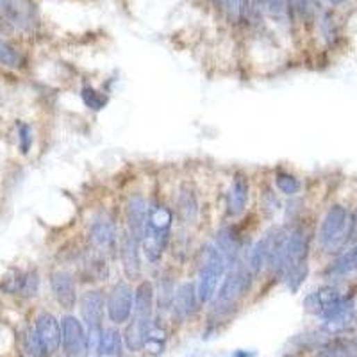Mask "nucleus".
<instances>
[{
  "label": "nucleus",
  "mask_w": 357,
  "mask_h": 357,
  "mask_svg": "<svg viewBox=\"0 0 357 357\" xmlns=\"http://www.w3.org/2000/svg\"><path fill=\"white\" fill-rule=\"evenodd\" d=\"M34 329H36L38 336L42 338V341L45 343L49 354L58 352L63 343L61 324L58 322V318L54 315H50V313H42L36 318Z\"/></svg>",
  "instance_id": "9b49d317"
},
{
  "label": "nucleus",
  "mask_w": 357,
  "mask_h": 357,
  "mask_svg": "<svg viewBox=\"0 0 357 357\" xmlns=\"http://www.w3.org/2000/svg\"><path fill=\"white\" fill-rule=\"evenodd\" d=\"M63 350L68 357H81L88 352V334L84 333L83 322L74 315L61 318Z\"/></svg>",
  "instance_id": "39448f33"
},
{
  "label": "nucleus",
  "mask_w": 357,
  "mask_h": 357,
  "mask_svg": "<svg viewBox=\"0 0 357 357\" xmlns=\"http://www.w3.org/2000/svg\"><path fill=\"white\" fill-rule=\"evenodd\" d=\"M125 218H127V225H129V234L142 241L143 234H145L147 218H149V204L145 202L143 197H131L127 208H125Z\"/></svg>",
  "instance_id": "f8f14e48"
},
{
  "label": "nucleus",
  "mask_w": 357,
  "mask_h": 357,
  "mask_svg": "<svg viewBox=\"0 0 357 357\" xmlns=\"http://www.w3.org/2000/svg\"><path fill=\"white\" fill-rule=\"evenodd\" d=\"M295 11H299L300 15H308L309 13V0H288Z\"/></svg>",
  "instance_id": "72a5a7b5"
},
{
  "label": "nucleus",
  "mask_w": 357,
  "mask_h": 357,
  "mask_svg": "<svg viewBox=\"0 0 357 357\" xmlns=\"http://www.w3.org/2000/svg\"><path fill=\"white\" fill-rule=\"evenodd\" d=\"M11 8V0H0V15H8Z\"/></svg>",
  "instance_id": "e433bc0d"
},
{
  "label": "nucleus",
  "mask_w": 357,
  "mask_h": 357,
  "mask_svg": "<svg viewBox=\"0 0 357 357\" xmlns=\"http://www.w3.org/2000/svg\"><path fill=\"white\" fill-rule=\"evenodd\" d=\"M122 333L117 327H102L99 340V356L102 357H117L122 352Z\"/></svg>",
  "instance_id": "6ab92c4d"
},
{
  "label": "nucleus",
  "mask_w": 357,
  "mask_h": 357,
  "mask_svg": "<svg viewBox=\"0 0 357 357\" xmlns=\"http://www.w3.org/2000/svg\"><path fill=\"white\" fill-rule=\"evenodd\" d=\"M81 97H83V102L86 104V108L93 109V111H100V109H104L106 104H108V97L102 92H97L95 88L92 86H84L83 92H81Z\"/></svg>",
  "instance_id": "bb28decb"
},
{
  "label": "nucleus",
  "mask_w": 357,
  "mask_h": 357,
  "mask_svg": "<svg viewBox=\"0 0 357 357\" xmlns=\"http://www.w3.org/2000/svg\"><path fill=\"white\" fill-rule=\"evenodd\" d=\"M199 297H197V284L184 283L175 290L174 304H172V315L177 322L190 320L195 315L197 306H199Z\"/></svg>",
  "instance_id": "6e6552de"
},
{
  "label": "nucleus",
  "mask_w": 357,
  "mask_h": 357,
  "mask_svg": "<svg viewBox=\"0 0 357 357\" xmlns=\"http://www.w3.org/2000/svg\"><path fill=\"white\" fill-rule=\"evenodd\" d=\"M186 357H200V354L199 352H193V354H190V356H186Z\"/></svg>",
  "instance_id": "ea45409f"
},
{
  "label": "nucleus",
  "mask_w": 357,
  "mask_h": 357,
  "mask_svg": "<svg viewBox=\"0 0 357 357\" xmlns=\"http://www.w3.org/2000/svg\"><path fill=\"white\" fill-rule=\"evenodd\" d=\"M0 65L8 68H18L22 65V56L18 54V50L4 40H0Z\"/></svg>",
  "instance_id": "c85d7f7f"
},
{
  "label": "nucleus",
  "mask_w": 357,
  "mask_h": 357,
  "mask_svg": "<svg viewBox=\"0 0 357 357\" xmlns=\"http://www.w3.org/2000/svg\"><path fill=\"white\" fill-rule=\"evenodd\" d=\"M275 186L279 188L281 193L288 197L297 195L300 191L299 178L293 174H290V172H277V175H275Z\"/></svg>",
  "instance_id": "a878e982"
},
{
  "label": "nucleus",
  "mask_w": 357,
  "mask_h": 357,
  "mask_svg": "<svg viewBox=\"0 0 357 357\" xmlns=\"http://www.w3.org/2000/svg\"><path fill=\"white\" fill-rule=\"evenodd\" d=\"M18 140H20L22 152L27 154L31 149V145H33V131H31L29 125L22 124L20 127H18Z\"/></svg>",
  "instance_id": "473e14b6"
},
{
  "label": "nucleus",
  "mask_w": 357,
  "mask_h": 357,
  "mask_svg": "<svg viewBox=\"0 0 357 357\" xmlns=\"http://www.w3.org/2000/svg\"><path fill=\"white\" fill-rule=\"evenodd\" d=\"M258 354L252 352V350H236V352L233 354V357H256Z\"/></svg>",
  "instance_id": "c9c22d12"
},
{
  "label": "nucleus",
  "mask_w": 357,
  "mask_h": 357,
  "mask_svg": "<svg viewBox=\"0 0 357 357\" xmlns=\"http://www.w3.org/2000/svg\"><path fill=\"white\" fill-rule=\"evenodd\" d=\"M322 247L327 252H341L352 243V229H350V215L343 206L336 204L329 208L318 233Z\"/></svg>",
  "instance_id": "f257e3e1"
},
{
  "label": "nucleus",
  "mask_w": 357,
  "mask_h": 357,
  "mask_svg": "<svg viewBox=\"0 0 357 357\" xmlns=\"http://www.w3.org/2000/svg\"><path fill=\"white\" fill-rule=\"evenodd\" d=\"M350 229H352V241L357 243V209L350 215Z\"/></svg>",
  "instance_id": "f704fd0d"
},
{
  "label": "nucleus",
  "mask_w": 357,
  "mask_h": 357,
  "mask_svg": "<svg viewBox=\"0 0 357 357\" xmlns=\"http://www.w3.org/2000/svg\"><path fill=\"white\" fill-rule=\"evenodd\" d=\"M220 252L224 254L227 263L236 261V256L240 254V240H238L236 233L233 229H222L220 233L216 234V243H215Z\"/></svg>",
  "instance_id": "5701e85b"
},
{
  "label": "nucleus",
  "mask_w": 357,
  "mask_h": 357,
  "mask_svg": "<svg viewBox=\"0 0 357 357\" xmlns=\"http://www.w3.org/2000/svg\"><path fill=\"white\" fill-rule=\"evenodd\" d=\"M106 311L104 295L99 290H88L81 297V315L88 329H102Z\"/></svg>",
  "instance_id": "1a4fd4ad"
},
{
  "label": "nucleus",
  "mask_w": 357,
  "mask_h": 357,
  "mask_svg": "<svg viewBox=\"0 0 357 357\" xmlns=\"http://www.w3.org/2000/svg\"><path fill=\"white\" fill-rule=\"evenodd\" d=\"M90 238H92L93 245L100 250H113L118 245L117 227L106 218H99L93 222L90 227Z\"/></svg>",
  "instance_id": "dca6fc26"
},
{
  "label": "nucleus",
  "mask_w": 357,
  "mask_h": 357,
  "mask_svg": "<svg viewBox=\"0 0 357 357\" xmlns=\"http://www.w3.org/2000/svg\"><path fill=\"white\" fill-rule=\"evenodd\" d=\"M177 213L184 224H193L199 215V202H197L193 191L183 190L177 199Z\"/></svg>",
  "instance_id": "b1692460"
},
{
  "label": "nucleus",
  "mask_w": 357,
  "mask_h": 357,
  "mask_svg": "<svg viewBox=\"0 0 357 357\" xmlns=\"http://www.w3.org/2000/svg\"><path fill=\"white\" fill-rule=\"evenodd\" d=\"M350 272H357V243H354L352 247H349L345 252L341 254L336 263L331 265L327 274L331 277H345Z\"/></svg>",
  "instance_id": "412c9836"
},
{
  "label": "nucleus",
  "mask_w": 357,
  "mask_h": 357,
  "mask_svg": "<svg viewBox=\"0 0 357 357\" xmlns=\"http://www.w3.org/2000/svg\"><path fill=\"white\" fill-rule=\"evenodd\" d=\"M156 304V290L149 281H140L134 288V318L152 320V311Z\"/></svg>",
  "instance_id": "4468645a"
},
{
  "label": "nucleus",
  "mask_w": 357,
  "mask_h": 357,
  "mask_svg": "<svg viewBox=\"0 0 357 357\" xmlns=\"http://www.w3.org/2000/svg\"><path fill=\"white\" fill-rule=\"evenodd\" d=\"M327 2H331V4H334V6H340V4H343L345 0H327Z\"/></svg>",
  "instance_id": "58836bf2"
},
{
  "label": "nucleus",
  "mask_w": 357,
  "mask_h": 357,
  "mask_svg": "<svg viewBox=\"0 0 357 357\" xmlns=\"http://www.w3.org/2000/svg\"><path fill=\"white\" fill-rule=\"evenodd\" d=\"M308 272H309L308 263H304V265L297 266V268H293V270H290L286 275H284L283 279L286 281L291 293H297V291L300 290V286H302L306 277H308Z\"/></svg>",
  "instance_id": "cd10ccee"
},
{
  "label": "nucleus",
  "mask_w": 357,
  "mask_h": 357,
  "mask_svg": "<svg viewBox=\"0 0 357 357\" xmlns=\"http://www.w3.org/2000/svg\"><path fill=\"white\" fill-rule=\"evenodd\" d=\"M50 288H52V293H54L56 300H58L63 309L70 311V309L75 308L77 291H75V281L72 274L63 270L54 272V274L50 275Z\"/></svg>",
  "instance_id": "9d476101"
},
{
  "label": "nucleus",
  "mask_w": 357,
  "mask_h": 357,
  "mask_svg": "<svg viewBox=\"0 0 357 357\" xmlns=\"http://www.w3.org/2000/svg\"><path fill=\"white\" fill-rule=\"evenodd\" d=\"M158 306L159 311H172V304H174L175 297V284L172 277H163L161 283H159L158 291Z\"/></svg>",
  "instance_id": "393cba45"
},
{
  "label": "nucleus",
  "mask_w": 357,
  "mask_h": 357,
  "mask_svg": "<svg viewBox=\"0 0 357 357\" xmlns=\"http://www.w3.org/2000/svg\"><path fill=\"white\" fill-rule=\"evenodd\" d=\"M272 238L274 236H265L259 241L254 243V247L249 252V263H247V268L252 275L259 274V272L268 265V256H270V247H272Z\"/></svg>",
  "instance_id": "a211bd4d"
},
{
  "label": "nucleus",
  "mask_w": 357,
  "mask_h": 357,
  "mask_svg": "<svg viewBox=\"0 0 357 357\" xmlns=\"http://www.w3.org/2000/svg\"><path fill=\"white\" fill-rule=\"evenodd\" d=\"M215 2V6H218V8H224L225 6V0H213Z\"/></svg>",
  "instance_id": "4c0bfd02"
},
{
  "label": "nucleus",
  "mask_w": 357,
  "mask_h": 357,
  "mask_svg": "<svg viewBox=\"0 0 357 357\" xmlns=\"http://www.w3.org/2000/svg\"><path fill=\"white\" fill-rule=\"evenodd\" d=\"M250 286L249 268H236L225 275L220 290L215 295V311H225V309L236 306L238 300L245 295Z\"/></svg>",
  "instance_id": "7ed1b4c3"
},
{
  "label": "nucleus",
  "mask_w": 357,
  "mask_h": 357,
  "mask_svg": "<svg viewBox=\"0 0 357 357\" xmlns=\"http://www.w3.org/2000/svg\"><path fill=\"white\" fill-rule=\"evenodd\" d=\"M140 247L142 241L136 240L133 234H125L118 241V249H120V259L124 272L129 281H138L142 277V258H140Z\"/></svg>",
  "instance_id": "0eeeda50"
},
{
  "label": "nucleus",
  "mask_w": 357,
  "mask_h": 357,
  "mask_svg": "<svg viewBox=\"0 0 357 357\" xmlns=\"http://www.w3.org/2000/svg\"><path fill=\"white\" fill-rule=\"evenodd\" d=\"M265 4V9L270 13L272 17L281 18L288 13V8H290V2L288 0H263Z\"/></svg>",
  "instance_id": "2f4dec72"
},
{
  "label": "nucleus",
  "mask_w": 357,
  "mask_h": 357,
  "mask_svg": "<svg viewBox=\"0 0 357 357\" xmlns=\"http://www.w3.org/2000/svg\"><path fill=\"white\" fill-rule=\"evenodd\" d=\"M106 313L115 325L127 324L134 313V290L129 283L120 281L109 291L106 300Z\"/></svg>",
  "instance_id": "20e7f679"
},
{
  "label": "nucleus",
  "mask_w": 357,
  "mask_h": 357,
  "mask_svg": "<svg viewBox=\"0 0 357 357\" xmlns=\"http://www.w3.org/2000/svg\"><path fill=\"white\" fill-rule=\"evenodd\" d=\"M152 320H140V318H134L133 324H129L127 331H125V345L131 352H138V350L143 349V343H145L147 331H149Z\"/></svg>",
  "instance_id": "aec40b11"
},
{
  "label": "nucleus",
  "mask_w": 357,
  "mask_h": 357,
  "mask_svg": "<svg viewBox=\"0 0 357 357\" xmlns=\"http://www.w3.org/2000/svg\"><path fill=\"white\" fill-rule=\"evenodd\" d=\"M25 341H27V350H29V354L33 357H47V356H49V350H47L45 343L42 341V338L38 336L36 329L27 333V336H25Z\"/></svg>",
  "instance_id": "c756f323"
},
{
  "label": "nucleus",
  "mask_w": 357,
  "mask_h": 357,
  "mask_svg": "<svg viewBox=\"0 0 357 357\" xmlns=\"http://www.w3.org/2000/svg\"><path fill=\"white\" fill-rule=\"evenodd\" d=\"M249 178L243 174H236L233 178V184H231V190H229L227 197V209L229 215L238 216L245 211L247 204H249Z\"/></svg>",
  "instance_id": "2eb2a0df"
},
{
  "label": "nucleus",
  "mask_w": 357,
  "mask_h": 357,
  "mask_svg": "<svg viewBox=\"0 0 357 357\" xmlns=\"http://www.w3.org/2000/svg\"><path fill=\"white\" fill-rule=\"evenodd\" d=\"M172 222H174V213L163 206V204H152L149 206V218H147L145 236H152L156 240H161L163 243H167L168 236H170Z\"/></svg>",
  "instance_id": "423d86ee"
},
{
  "label": "nucleus",
  "mask_w": 357,
  "mask_h": 357,
  "mask_svg": "<svg viewBox=\"0 0 357 357\" xmlns=\"http://www.w3.org/2000/svg\"><path fill=\"white\" fill-rule=\"evenodd\" d=\"M356 327H357V311L356 309H352V311L345 313V315L334 316V318L324 320V324H322L320 329L331 338H340L347 333H352Z\"/></svg>",
  "instance_id": "f3484780"
},
{
  "label": "nucleus",
  "mask_w": 357,
  "mask_h": 357,
  "mask_svg": "<svg viewBox=\"0 0 357 357\" xmlns=\"http://www.w3.org/2000/svg\"><path fill=\"white\" fill-rule=\"evenodd\" d=\"M225 8L229 11V17L233 18L234 22H240L245 18L249 0H225Z\"/></svg>",
  "instance_id": "7c9ffc66"
},
{
  "label": "nucleus",
  "mask_w": 357,
  "mask_h": 357,
  "mask_svg": "<svg viewBox=\"0 0 357 357\" xmlns=\"http://www.w3.org/2000/svg\"><path fill=\"white\" fill-rule=\"evenodd\" d=\"M165 347H167V331L159 324L152 322L149 331H147L143 350L149 352L150 356H159V354L165 352Z\"/></svg>",
  "instance_id": "4be33fe9"
},
{
  "label": "nucleus",
  "mask_w": 357,
  "mask_h": 357,
  "mask_svg": "<svg viewBox=\"0 0 357 357\" xmlns=\"http://www.w3.org/2000/svg\"><path fill=\"white\" fill-rule=\"evenodd\" d=\"M227 259L216 245H208L202 252L199 281H197V297L200 304H208L215 299L216 288L220 279L227 274Z\"/></svg>",
  "instance_id": "f03ea898"
},
{
  "label": "nucleus",
  "mask_w": 357,
  "mask_h": 357,
  "mask_svg": "<svg viewBox=\"0 0 357 357\" xmlns=\"http://www.w3.org/2000/svg\"><path fill=\"white\" fill-rule=\"evenodd\" d=\"M341 293L336 286H322L318 290H315L313 293H309L304 300V308L306 311L311 313V315L316 316H324V313L327 311L334 302L341 299Z\"/></svg>",
  "instance_id": "ddd939ff"
}]
</instances>
